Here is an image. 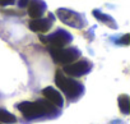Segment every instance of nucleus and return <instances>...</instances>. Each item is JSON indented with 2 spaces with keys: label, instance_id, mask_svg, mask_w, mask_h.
<instances>
[{
  "label": "nucleus",
  "instance_id": "obj_13",
  "mask_svg": "<svg viewBox=\"0 0 130 124\" xmlns=\"http://www.w3.org/2000/svg\"><path fill=\"white\" fill-rule=\"evenodd\" d=\"M129 38H130V35L129 33H126V35H124L120 40H119V44H122V45H125V46H127L129 45Z\"/></svg>",
  "mask_w": 130,
  "mask_h": 124
},
{
  "label": "nucleus",
  "instance_id": "obj_11",
  "mask_svg": "<svg viewBox=\"0 0 130 124\" xmlns=\"http://www.w3.org/2000/svg\"><path fill=\"white\" fill-rule=\"evenodd\" d=\"M117 101H119V107H120L121 113L127 115L130 113V97L127 95H120Z\"/></svg>",
  "mask_w": 130,
  "mask_h": 124
},
{
  "label": "nucleus",
  "instance_id": "obj_6",
  "mask_svg": "<svg viewBox=\"0 0 130 124\" xmlns=\"http://www.w3.org/2000/svg\"><path fill=\"white\" fill-rule=\"evenodd\" d=\"M92 69V63L88 60H75L70 64L64 65L62 71L65 74H68L69 77H82L87 73H89V71Z\"/></svg>",
  "mask_w": 130,
  "mask_h": 124
},
{
  "label": "nucleus",
  "instance_id": "obj_15",
  "mask_svg": "<svg viewBox=\"0 0 130 124\" xmlns=\"http://www.w3.org/2000/svg\"><path fill=\"white\" fill-rule=\"evenodd\" d=\"M29 3V0H18V7L19 8H26Z\"/></svg>",
  "mask_w": 130,
  "mask_h": 124
},
{
  "label": "nucleus",
  "instance_id": "obj_9",
  "mask_svg": "<svg viewBox=\"0 0 130 124\" xmlns=\"http://www.w3.org/2000/svg\"><path fill=\"white\" fill-rule=\"evenodd\" d=\"M27 7H28V16L32 19L41 18L46 10V4L43 0H29Z\"/></svg>",
  "mask_w": 130,
  "mask_h": 124
},
{
  "label": "nucleus",
  "instance_id": "obj_7",
  "mask_svg": "<svg viewBox=\"0 0 130 124\" xmlns=\"http://www.w3.org/2000/svg\"><path fill=\"white\" fill-rule=\"evenodd\" d=\"M52 27V16L51 18H36L29 22V28L37 33H45Z\"/></svg>",
  "mask_w": 130,
  "mask_h": 124
},
{
  "label": "nucleus",
  "instance_id": "obj_8",
  "mask_svg": "<svg viewBox=\"0 0 130 124\" xmlns=\"http://www.w3.org/2000/svg\"><path fill=\"white\" fill-rule=\"evenodd\" d=\"M42 93H43L45 99L48 100L52 105H55L56 107H62V105H64V99H62L61 93H60L57 90H55L54 87L48 86V87H45V88L42 90Z\"/></svg>",
  "mask_w": 130,
  "mask_h": 124
},
{
  "label": "nucleus",
  "instance_id": "obj_10",
  "mask_svg": "<svg viewBox=\"0 0 130 124\" xmlns=\"http://www.w3.org/2000/svg\"><path fill=\"white\" fill-rule=\"evenodd\" d=\"M93 17H94L97 21L102 22L103 24H106V26H108V27H111V28H113V30H116V28H117V24H116L115 19H113L112 17H110L108 14L102 13L101 10L94 9V10H93Z\"/></svg>",
  "mask_w": 130,
  "mask_h": 124
},
{
  "label": "nucleus",
  "instance_id": "obj_1",
  "mask_svg": "<svg viewBox=\"0 0 130 124\" xmlns=\"http://www.w3.org/2000/svg\"><path fill=\"white\" fill-rule=\"evenodd\" d=\"M15 107L28 120L41 119V118H55L59 115V109L46 99L36 101H22L17 104Z\"/></svg>",
  "mask_w": 130,
  "mask_h": 124
},
{
  "label": "nucleus",
  "instance_id": "obj_12",
  "mask_svg": "<svg viewBox=\"0 0 130 124\" xmlns=\"http://www.w3.org/2000/svg\"><path fill=\"white\" fill-rule=\"evenodd\" d=\"M17 121V118L14 114L9 113L5 109L0 107V123H5V124H13Z\"/></svg>",
  "mask_w": 130,
  "mask_h": 124
},
{
  "label": "nucleus",
  "instance_id": "obj_4",
  "mask_svg": "<svg viewBox=\"0 0 130 124\" xmlns=\"http://www.w3.org/2000/svg\"><path fill=\"white\" fill-rule=\"evenodd\" d=\"M56 16L57 18L64 22L67 26L77 28V30H82L86 26V19L82 14L72 10V9H67V8H59L56 10Z\"/></svg>",
  "mask_w": 130,
  "mask_h": 124
},
{
  "label": "nucleus",
  "instance_id": "obj_5",
  "mask_svg": "<svg viewBox=\"0 0 130 124\" xmlns=\"http://www.w3.org/2000/svg\"><path fill=\"white\" fill-rule=\"evenodd\" d=\"M41 40L45 41V44H50L51 47H65L73 41V36L68 31L60 28L54 33L48 35L47 37H41Z\"/></svg>",
  "mask_w": 130,
  "mask_h": 124
},
{
  "label": "nucleus",
  "instance_id": "obj_3",
  "mask_svg": "<svg viewBox=\"0 0 130 124\" xmlns=\"http://www.w3.org/2000/svg\"><path fill=\"white\" fill-rule=\"evenodd\" d=\"M50 55L56 64L67 65L80 56V50L77 47H50Z\"/></svg>",
  "mask_w": 130,
  "mask_h": 124
},
{
  "label": "nucleus",
  "instance_id": "obj_14",
  "mask_svg": "<svg viewBox=\"0 0 130 124\" xmlns=\"http://www.w3.org/2000/svg\"><path fill=\"white\" fill-rule=\"evenodd\" d=\"M15 3V0H0V7H8L13 5Z\"/></svg>",
  "mask_w": 130,
  "mask_h": 124
},
{
  "label": "nucleus",
  "instance_id": "obj_2",
  "mask_svg": "<svg viewBox=\"0 0 130 124\" xmlns=\"http://www.w3.org/2000/svg\"><path fill=\"white\" fill-rule=\"evenodd\" d=\"M55 83L69 101L78 100L84 92V86L80 82L73 79L69 76H65L60 71H57L55 74Z\"/></svg>",
  "mask_w": 130,
  "mask_h": 124
}]
</instances>
